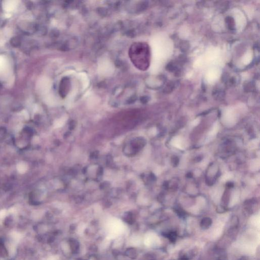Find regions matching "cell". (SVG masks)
Here are the masks:
<instances>
[{"mask_svg": "<svg viewBox=\"0 0 260 260\" xmlns=\"http://www.w3.org/2000/svg\"><path fill=\"white\" fill-rule=\"evenodd\" d=\"M192 175H192V174H191V173H189L187 174V176H188V177H191Z\"/></svg>", "mask_w": 260, "mask_h": 260, "instance_id": "8fae6325", "label": "cell"}, {"mask_svg": "<svg viewBox=\"0 0 260 260\" xmlns=\"http://www.w3.org/2000/svg\"><path fill=\"white\" fill-rule=\"evenodd\" d=\"M177 233L176 232L171 231L169 232V233L167 234V237L169 239V240L172 243L175 242L177 239Z\"/></svg>", "mask_w": 260, "mask_h": 260, "instance_id": "8992f818", "label": "cell"}, {"mask_svg": "<svg viewBox=\"0 0 260 260\" xmlns=\"http://www.w3.org/2000/svg\"><path fill=\"white\" fill-rule=\"evenodd\" d=\"M75 127V124H73V122H71V124L70 125V129L71 130H73Z\"/></svg>", "mask_w": 260, "mask_h": 260, "instance_id": "9c48e42d", "label": "cell"}, {"mask_svg": "<svg viewBox=\"0 0 260 260\" xmlns=\"http://www.w3.org/2000/svg\"><path fill=\"white\" fill-rule=\"evenodd\" d=\"M126 253H127V255L128 256L132 258L135 257L136 255V252L135 250L134 249H128Z\"/></svg>", "mask_w": 260, "mask_h": 260, "instance_id": "52a82bcc", "label": "cell"}, {"mask_svg": "<svg viewBox=\"0 0 260 260\" xmlns=\"http://www.w3.org/2000/svg\"><path fill=\"white\" fill-rule=\"evenodd\" d=\"M212 224V220L209 218H203L200 222V226L203 229H207L210 227Z\"/></svg>", "mask_w": 260, "mask_h": 260, "instance_id": "3957f363", "label": "cell"}, {"mask_svg": "<svg viewBox=\"0 0 260 260\" xmlns=\"http://www.w3.org/2000/svg\"><path fill=\"white\" fill-rule=\"evenodd\" d=\"M227 186L228 187H232L233 186V183L232 182H228V183H227Z\"/></svg>", "mask_w": 260, "mask_h": 260, "instance_id": "30bf717a", "label": "cell"}, {"mask_svg": "<svg viewBox=\"0 0 260 260\" xmlns=\"http://www.w3.org/2000/svg\"><path fill=\"white\" fill-rule=\"evenodd\" d=\"M16 168L19 173L21 174L24 173L28 170V165L26 163L22 162L18 163L16 166Z\"/></svg>", "mask_w": 260, "mask_h": 260, "instance_id": "277c9868", "label": "cell"}, {"mask_svg": "<svg viewBox=\"0 0 260 260\" xmlns=\"http://www.w3.org/2000/svg\"><path fill=\"white\" fill-rule=\"evenodd\" d=\"M172 163L174 165V166H176V165H177L178 162H179V159H178V158L177 157H174L172 159Z\"/></svg>", "mask_w": 260, "mask_h": 260, "instance_id": "ba28073f", "label": "cell"}, {"mask_svg": "<svg viewBox=\"0 0 260 260\" xmlns=\"http://www.w3.org/2000/svg\"><path fill=\"white\" fill-rule=\"evenodd\" d=\"M130 58L136 67L141 70H145L149 65V49L146 45L136 43L132 46L130 51Z\"/></svg>", "mask_w": 260, "mask_h": 260, "instance_id": "6da1fadb", "label": "cell"}, {"mask_svg": "<svg viewBox=\"0 0 260 260\" xmlns=\"http://www.w3.org/2000/svg\"><path fill=\"white\" fill-rule=\"evenodd\" d=\"M17 5V2L16 1H5L3 3V8L6 12H11L15 9Z\"/></svg>", "mask_w": 260, "mask_h": 260, "instance_id": "7a4b0ae2", "label": "cell"}, {"mask_svg": "<svg viewBox=\"0 0 260 260\" xmlns=\"http://www.w3.org/2000/svg\"><path fill=\"white\" fill-rule=\"evenodd\" d=\"M7 66V60L4 56H0V72L3 71Z\"/></svg>", "mask_w": 260, "mask_h": 260, "instance_id": "5b68a950", "label": "cell"}]
</instances>
